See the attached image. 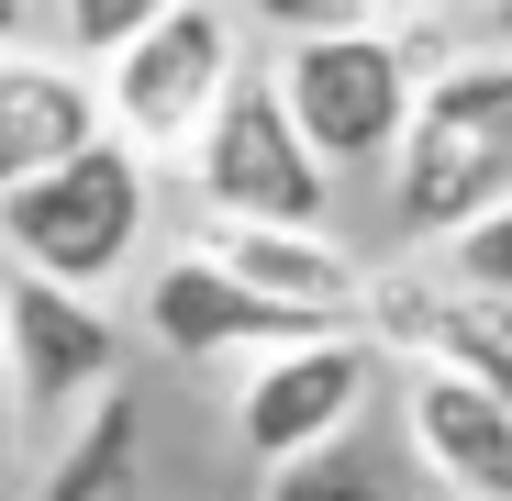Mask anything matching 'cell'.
I'll list each match as a JSON object with an SVG mask.
<instances>
[{"instance_id":"6da1fadb","label":"cell","mask_w":512,"mask_h":501,"mask_svg":"<svg viewBox=\"0 0 512 501\" xmlns=\"http://www.w3.org/2000/svg\"><path fill=\"white\" fill-rule=\"evenodd\" d=\"M379 167H390V223L412 245H446L457 223L512 201V56L468 45L446 67H423Z\"/></svg>"},{"instance_id":"7a4b0ae2","label":"cell","mask_w":512,"mask_h":501,"mask_svg":"<svg viewBox=\"0 0 512 501\" xmlns=\"http://www.w3.org/2000/svg\"><path fill=\"white\" fill-rule=\"evenodd\" d=\"M145 201H156V167L101 134V145H78L67 167L0 190V257H12V279L101 301V279H123L134 245H145Z\"/></svg>"},{"instance_id":"3957f363","label":"cell","mask_w":512,"mask_h":501,"mask_svg":"<svg viewBox=\"0 0 512 501\" xmlns=\"http://www.w3.org/2000/svg\"><path fill=\"white\" fill-rule=\"evenodd\" d=\"M190 167V201L201 223H279V234H312L334 179H323V156L290 134L279 90H268V67H234L223 78V101L201 112V134L179 145Z\"/></svg>"},{"instance_id":"277c9868","label":"cell","mask_w":512,"mask_h":501,"mask_svg":"<svg viewBox=\"0 0 512 501\" xmlns=\"http://www.w3.org/2000/svg\"><path fill=\"white\" fill-rule=\"evenodd\" d=\"M245 67V34H234V0H179V12H156L112 67H90L101 90V134L134 145L145 167L179 156L201 134V112L223 101V78Z\"/></svg>"},{"instance_id":"5b68a950","label":"cell","mask_w":512,"mask_h":501,"mask_svg":"<svg viewBox=\"0 0 512 501\" xmlns=\"http://www.w3.org/2000/svg\"><path fill=\"white\" fill-rule=\"evenodd\" d=\"M412 78H423L412 34H379V23H357V34L279 45L268 90H279L290 134L323 156V179H346V167H379V156H390V134H401V112H412Z\"/></svg>"},{"instance_id":"8992f818","label":"cell","mask_w":512,"mask_h":501,"mask_svg":"<svg viewBox=\"0 0 512 501\" xmlns=\"http://www.w3.org/2000/svg\"><path fill=\"white\" fill-rule=\"evenodd\" d=\"M368 401H379V346L357 323H323V334H301V346L245 357V379H234V446L256 468H279V457H301L323 435L368 424Z\"/></svg>"},{"instance_id":"52a82bcc","label":"cell","mask_w":512,"mask_h":501,"mask_svg":"<svg viewBox=\"0 0 512 501\" xmlns=\"http://www.w3.org/2000/svg\"><path fill=\"white\" fill-rule=\"evenodd\" d=\"M0 379H12V424H67L90 390H112V312L90 290L0 279Z\"/></svg>"},{"instance_id":"ba28073f","label":"cell","mask_w":512,"mask_h":501,"mask_svg":"<svg viewBox=\"0 0 512 501\" xmlns=\"http://www.w3.org/2000/svg\"><path fill=\"white\" fill-rule=\"evenodd\" d=\"M190 257L223 268L234 290H256L268 312H290V323H357V290H368V257H357L334 223H312V234H279V223H201Z\"/></svg>"},{"instance_id":"9c48e42d","label":"cell","mask_w":512,"mask_h":501,"mask_svg":"<svg viewBox=\"0 0 512 501\" xmlns=\"http://www.w3.org/2000/svg\"><path fill=\"white\" fill-rule=\"evenodd\" d=\"M390 446L446 501H512V424L468 368H401V435Z\"/></svg>"},{"instance_id":"30bf717a","label":"cell","mask_w":512,"mask_h":501,"mask_svg":"<svg viewBox=\"0 0 512 501\" xmlns=\"http://www.w3.org/2000/svg\"><path fill=\"white\" fill-rule=\"evenodd\" d=\"M145 334H156V346L167 357H268V346H301V334H323V323H290V312H268V301H256V290H234L223 268H201L190 257V245H179V257H156L145 268Z\"/></svg>"},{"instance_id":"8fae6325","label":"cell","mask_w":512,"mask_h":501,"mask_svg":"<svg viewBox=\"0 0 512 501\" xmlns=\"http://www.w3.org/2000/svg\"><path fill=\"white\" fill-rule=\"evenodd\" d=\"M78 145H101L90 67H67V56H45V45H12V56H0V190L67 167Z\"/></svg>"},{"instance_id":"7c38bea8","label":"cell","mask_w":512,"mask_h":501,"mask_svg":"<svg viewBox=\"0 0 512 501\" xmlns=\"http://www.w3.org/2000/svg\"><path fill=\"white\" fill-rule=\"evenodd\" d=\"M34 501H145V401H134L123 379L90 390V401L56 424V457H45Z\"/></svg>"},{"instance_id":"4fadbf2b","label":"cell","mask_w":512,"mask_h":501,"mask_svg":"<svg viewBox=\"0 0 512 501\" xmlns=\"http://www.w3.org/2000/svg\"><path fill=\"white\" fill-rule=\"evenodd\" d=\"M256 501H412V468H401V446L379 424H346V435L279 457Z\"/></svg>"},{"instance_id":"5bb4252c","label":"cell","mask_w":512,"mask_h":501,"mask_svg":"<svg viewBox=\"0 0 512 501\" xmlns=\"http://www.w3.org/2000/svg\"><path fill=\"white\" fill-rule=\"evenodd\" d=\"M435 279L468 301V312H490V323H512V201H490L479 223H457L446 245H435Z\"/></svg>"},{"instance_id":"9a60e30c","label":"cell","mask_w":512,"mask_h":501,"mask_svg":"<svg viewBox=\"0 0 512 501\" xmlns=\"http://www.w3.org/2000/svg\"><path fill=\"white\" fill-rule=\"evenodd\" d=\"M156 12H179V0H56V56L67 67H112Z\"/></svg>"},{"instance_id":"2e32d148","label":"cell","mask_w":512,"mask_h":501,"mask_svg":"<svg viewBox=\"0 0 512 501\" xmlns=\"http://www.w3.org/2000/svg\"><path fill=\"white\" fill-rule=\"evenodd\" d=\"M268 34V45H312V34H357L368 12H357V0H245V12H234V34Z\"/></svg>"},{"instance_id":"e0dca14e","label":"cell","mask_w":512,"mask_h":501,"mask_svg":"<svg viewBox=\"0 0 512 501\" xmlns=\"http://www.w3.org/2000/svg\"><path fill=\"white\" fill-rule=\"evenodd\" d=\"M357 12H368L379 34H412V23H435V0H357Z\"/></svg>"},{"instance_id":"ac0fdd59","label":"cell","mask_w":512,"mask_h":501,"mask_svg":"<svg viewBox=\"0 0 512 501\" xmlns=\"http://www.w3.org/2000/svg\"><path fill=\"white\" fill-rule=\"evenodd\" d=\"M23 23H34V0H0V56L23 45Z\"/></svg>"},{"instance_id":"d6986e66","label":"cell","mask_w":512,"mask_h":501,"mask_svg":"<svg viewBox=\"0 0 512 501\" xmlns=\"http://www.w3.org/2000/svg\"><path fill=\"white\" fill-rule=\"evenodd\" d=\"M468 12H501V0H435V23H468Z\"/></svg>"},{"instance_id":"ffe728a7","label":"cell","mask_w":512,"mask_h":501,"mask_svg":"<svg viewBox=\"0 0 512 501\" xmlns=\"http://www.w3.org/2000/svg\"><path fill=\"white\" fill-rule=\"evenodd\" d=\"M12 435H23V424H12V379H0V457H12Z\"/></svg>"},{"instance_id":"44dd1931","label":"cell","mask_w":512,"mask_h":501,"mask_svg":"<svg viewBox=\"0 0 512 501\" xmlns=\"http://www.w3.org/2000/svg\"><path fill=\"white\" fill-rule=\"evenodd\" d=\"M490 23H501V56H512V0H501V12H490Z\"/></svg>"}]
</instances>
